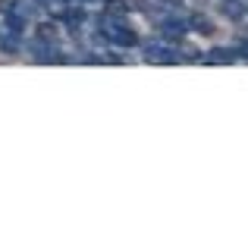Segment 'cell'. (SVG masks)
I'll return each instance as SVG.
<instances>
[{"label": "cell", "instance_id": "cell-8", "mask_svg": "<svg viewBox=\"0 0 248 248\" xmlns=\"http://www.w3.org/2000/svg\"><path fill=\"white\" fill-rule=\"evenodd\" d=\"M104 13H113V16H123V13H129V10H126V0H107Z\"/></svg>", "mask_w": 248, "mask_h": 248}, {"label": "cell", "instance_id": "cell-3", "mask_svg": "<svg viewBox=\"0 0 248 248\" xmlns=\"http://www.w3.org/2000/svg\"><path fill=\"white\" fill-rule=\"evenodd\" d=\"M110 41H116L120 47H135V44H139V35H135V29H129V25H120Z\"/></svg>", "mask_w": 248, "mask_h": 248}, {"label": "cell", "instance_id": "cell-5", "mask_svg": "<svg viewBox=\"0 0 248 248\" xmlns=\"http://www.w3.org/2000/svg\"><path fill=\"white\" fill-rule=\"evenodd\" d=\"M207 60H211V63H220V66H223V63H232V60H236V50L217 47V50H211V54H207Z\"/></svg>", "mask_w": 248, "mask_h": 248}, {"label": "cell", "instance_id": "cell-4", "mask_svg": "<svg viewBox=\"0 0 248 248\" xmlns=\"http://www.w3.org/2000/svg\"><path fill=\"white\" fill-rule=\"evenodd\" d=\"M188 29H195L198 35H214V31H217V29H214V22L207 16H201V13H195V16L188 19Z\"/></svg>", "mask_w": 248, "mask_h": 248}, {"label": "cell", "instance_id": "cell-6", "mask_svg": "<svg viewBox=\"0 0 248 248\" xmlns=\"http://www.w3.org/2000/svg\"><path fill=\"white\" fill-rule=\"evenodd\" d=\"M63 16H66L69 29H79V25L85 22V10H79V6H73V10H66V13H63Z\"/></svg>", "mask_w": 248, "mask_h": 248}, {"label": "cell", "instance_id": "cell-2", "mask_svg": "<svg viewBox=\"0 0 248 248\" xmlns=\"http://www.w3.org/2000/svg\"><path fill=\"white\" fill-rule=\"evenodd\" d=\"M186 29H188V22H182V19H167V22L160 25L164 38H170V41H182V38H186Z\"/></svg>", "mask_w": 248, "mask_h": 248}, {"label": "cell", "instance_id": "cell-9", "mask_svg": "<svg viewBox=\"0 0 248 248\" xmlns=\"http://www.w3.org/2000/svg\"><path fill=\"white\" fill-rule=\"evenodd\" d=\"M126 10L141 13V10H148V0H126Z\"/></svg>", "mask_w": 248, "mask_h": 248}, {"label": "cell", "instance_id": "cell-1", "mask_svg": "<svg viewBox=\"0 0 248 248\" xmlns=\"http://www.w3.org/2000/svg\"><path fill=\"white\" fill-rule=\"evenodd\" d=\"M220 13H223L226 19H232V22H239V19H245L248 6L242 0H220Z\"/></svg>", "mask_w": 248, "mask_h": 248}, {"label": "cell", "instance_id": "cell-7", "mask_svg": "<svg viewBox=\"0 0 248 248\" xmlns=\"http://www.w3.org/2000/svg\"><path fill=\"white\" fill-rule=\"evenodd\" d=\"M57 38V25H50V22H44V25H38V41H44V44H50Z\"/></svg>", "mask_w": 248, "mask_h": 248}]
</instances>
